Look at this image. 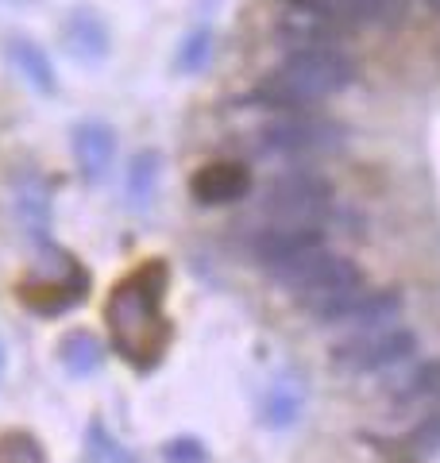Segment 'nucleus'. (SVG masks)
I'll return each instance as SVG.
<instances>
[{
  "label": "nucleus",
  "mask_w": 440,
  "mask_h": 463,
  "mask_svg": "<svg viewBox=\"0 0 440 463\" xmlns=\"http://www.w3.org/2000/svg\"><path fill=\"white\" fill-rule=\"evenodd\" d=\"M402 294L398 289H344V294H332V298H320L313 306H305L313 313L317 325H348V328H378V325H390L398 321L402 313Z\"/></svg>",
  "instance_id": "nucleus-6"
},
{
  "label": "nucleus",
  "mask_w": 440,
  "mask_h": 463,
  "mask_svg": "<svg viewBox=\"0 0 440 463\" xmlns=\"http://www.w3.org/2000/svg\"><path fill=\"white\" fill-rule=\"evenodd\" d=\"M320 248H329V236H325V224H293V221H274L271 228L255 232L252 240V255L259 259L267 270L278 267H290L298 259L313 255Z\"/></svg>",
  "instance_id": "nucleus-7"
},
{
  "label": "nucleus",
  "mask_w": 440,
  "mask_h": 463,
  "mask_svg": "<svg viewBox=\"0 0 440 463\" xmlns=\"http://www.w3.org/2000/svg\"><path fill=\"white\" fill-rule=\"evenodd\" d=\"M189 194L197 205H232V201H244L252 194V170L244 163H232V158H220L189 178Z\"/></svg>",
  "instance_id": "nucleus-8"
},
{
  "label": "nucleus",
  "mask_w": 440,
  "mask_h": 463,
  "mask_svg": "<svg viewBox=\"0 0 440 463\" xmlns=\"http://www.w3.org/2000/svg\"><path fill=\"white\" fill-rule=\"evenodd\" d=\"M344 139H348L344 124L313 112H282L278 120L259 128L263 151H274V155H325L344 147Z\"/></svg>",
  "instance_id": "nucleus-5"
},
{
  "label": "nucleus",
  "mask_w": 440,
  "mask_h": 463,
  "mask_svg": "<svg viewBox=\"0 0 440 463\" xmlns=\"http://www.w3.org/2000/svg\"><path fill=\"white\" fill-rule=\"evenodd\" d=\"M158 166H163L158 151H139L136 158H131V170H128V201H131V209L151 205L155 185H158Z\"/></svg>",
  "instance_id": "nucleus-13"
},
{
  "label": "nucleus",
  "mask_w": 440,
  "mask_h": 463,
  "mask_svg": "<svg viewBox=\"0 0 440 463\" xmlns=\"http://www.w3.org/2000/svg\"><path fill=\"white\" fill-rule=\"evenodd\" d=\"M429 5H433V8H440V0H429Z\"/></svg>",
  "instance_id": "nucleus-19"
},
{
  "label": "nucleus",
  "mask_w": 440,
  "mask_h": 463,
  "mask_svg": "<svg viewBox=\"0 0 440 463\" xmlns=\"http://www.w3.org/2000/svg\"><path fill=\"white\" fill-rule=\"evenodd\" d=\"M73 155H78V166L85 174V182H100L112 166L116 155V136L109 124L100 120H85L73 128Z\"/></svg>",
  "instance_id": "nucleus-10"
},
{
  "label": "nucleus",
  "mask_w": 440,
  "mask_h": 463,
  "mask_svg": "<svg viewBox=\"0 0 440 463\" xmlns=\"http://www.w3.org/2000/svg\"><path fill=\"white\" fill-rule=\"evenodd\" d=\"M163 459L167 463H209V452H205V444L194 440V437H178L163 448Z\"/></svg>",
  "instance_id": "nucleus-16"
},
{
  "label": "nucleus",
  "mask_w": 440,
  "mask_h": 463,
  "mask_svg": "<svg viewBox=\"0 0 440 463\" xmlns=\"http://www.w3.org/2000/svg\"><path fill=\"white\" fill-rule=\"evenodd\" d=\"M351 27L336 24L325 12H310V8H293L290 16L278 24V43L286 51H301V47H340L344 35Z\"/></svg>",
  "instance_id": "nucleus-9"
},
{
  "label": "nucleus",
  "mask_w": 440,
  "mask_h": 463,
  "mask_svg": "<svg viewBox=\"0 0 440 463\" xmlns=\"http://www.w3.org/2000/svg\"><path fill=\"white\" fill-rule=\"evenodd\" d=\"M58 355H62V367L70 374H78V379H85V374L100 371V364H105V344H100L93 332L85 328H73L62 336V347H58Z\"/></svg>",
  "instance_id": "nucleus-11"
},
{
  "label": "nucleus",
  "mask_w": 440,
  "mask_h": 463,
  "mask_svg": "<svg viewBox=\"0 0 440 463\" xmlns=\"http://www.w3.org/2000/svg\"><path fill=\"white\" fill-rule=\"evenodd\" d=\"M271 274L286 289H293L305 306H313V301H320V298H332V294H344V289L363 286V270L356 267V259L336 255L329 248L305 255V259H298V263H290V267H278Z\"/></svg>",
  "instance_id": "nucleus-4"
},
{
  "label": "nucleus",
  "mask_w": 440,
  "mask_h": 463,
  "mask_svg": "<svg viewBox=\"0 0 440 463\" xmlns=\"http://www.w3.org/2000/svg\"><path fill=\"white\" fill-rule=\"evenodd\" d=\"M12 54H16L20 70H24L27 78H32L35 90H43V93H51V90H54V70H51L47 58H43V54L32 47V43H16V51H12Z\"/></svg>",
  "instance_id": "nucleus-15"
},
{
  "label": "nucleus",
  "mask_w": 440,
  "mask_h": 463,
  "mask_svg": "<svg viewBox=\"0 0 440 463\" xmlns=\"http://www.w3.org/2000/svg\"><path fill=\"white\" fill-rule=\"evenodd\" d=\"M359 66L340 47H301L286 51L271 78L255 85L252 100L274 112H310L317 100L344 93L356 85Z\"/></svg>",
  "instance_id": "nucleus-1"
},
{
  "label": "nucleus",
  "mask_w": 440,
  "mask_h": 463,
  "mask_svg": "<svg viewBox=\"0 0 440 463\" xmlns=\"http://www.w3.org/2000/svg\"><path fill=\"white\" fill-rule=\"evenodd\" d=\"M301 413V390L298 383H274L267 390V398H263V421L271 429H286L298 421Z\"/></svg>",
  "instance_id": "nucleus-14"
},
{
  "label": "nucleus",
  "mask_w": 440,
  "mask_h": 463,
  "mask_svg": "<svg viewBox=\"0 0 440 463\" xmlns=\"http://www.w3.org/2000/svg\"><path fill=\"white\" fill-rule=\"evenodd\" d=\"M394 398H398L402 405L440 402V359H425V364H417V367L398 383Z\"/></svg>",
  "instance_id": "nucleus-12"
},
{
  "label": "nucleus",
  "mask_w": 440,
  "mask_h": 463,
  "mask_svg": "<svg viewBox=\"0 0 440 463\" xmlns=\"http://www.w3.org/2000/svg\"><path fill=\"white\" fill-rule=\"evenodd\" d=\"M329 209H332V182L310 166L282 170L263 194V213L274 216V221L320 224Z\"/></svg>",
  "instance_id": "nucleus-3"
},
{
  "label": "nucleus",
  "mask_w": 440,
  "mask_h": 463,
  "mask_svg": "<svg viewBox=\"0 0 440 463\" xmlns=\"http://www.w3.org/2000/svg\"><path fill=\"white\" fill-rule=\"evenodd\" d=\"M417 332L402 328V325H378V328H363L359 336H351L344 344L332 347V364L348 371V374H375V371H390L417 355Z\"/></svg>",
  "instance_id": "nucleus-2"
},
{
  "label": "nucleus",
  "mask_w": 440,
  "mask_h": 463,
  "mask_svg": "<svg viewBox=\"0 0 440 463\" xmlns=\"http://www.w3.org/2000/svg\"><path fill=\"white\" fill-rule=\"evenodd\" d=\"M5 355H8V352H5V344H0V374H5Z\"/></svg>",
  "instance_id": "nucleus-18"
},
{
  "label": "nucleus",
  "mask_w": 440,
  "mask_h": 463,
  "mask_svg": "<svg viewBox=\"0 0 440 463\" xmlns=\"http://www.w3.org/2000/svg\"><path fill=\"white\" fill-rule=\"evenodd\" d=\"M90 444H93V456H97L100 463H136L100 425H90Z\"/></svg>",
  "instance_id": "nucleus-17"
}]
</instances>
